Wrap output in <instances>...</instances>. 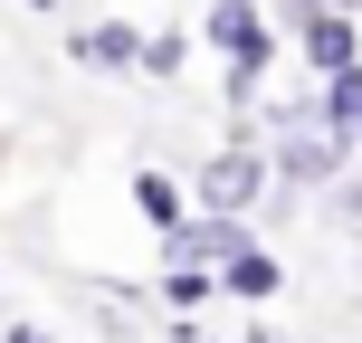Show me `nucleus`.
Here are the masks:
<instances>
[{
	"label": "nucleus",
	"mask_w": 362,
	"mask_h": 343,
	"mask_svg": "<svg viewBox=\"0 0 362 343\" xmlns=\"http://www.w3.org/2000/svg\"><path fill=\"white\" fill-rule=\"evenodd\" d=\"M134 200H144V219H163V229H181V191H172L163 172H144V181H134Z\"/></svg>",
	"instance_id": "7"
},
{
	"label": "nucleus",
	"mask_w": 362,
	"mask_h": 343,
	"mask_svg": "<svg viewBox=\"0 0 362 343\" xmlns=\"http://www.w3.org/2000/svg\"><path fill=\"white\" fill-rule=\"evenodd\" d=\"M325 124L362 144V67H334V76H325Z\"/></svg>",
	"instance_id": "3"
},
{
	"label": "nucleus",
	"mask_w": 362,
	"mask_h": 343,
	"mask_svg": "<svg viewBox=\"0 0 362 343\" xmlns=\"http://www.w3.org/2000/svg\"><path fill=\"white\" fill-rule=\"evenodd\" d=\"M334 163H344L334 134H325V144H315V134H286V172H296V181H334Z\"/></svg>",
	"instance_id": "5"
},
{
	"label": "nucleus",
	"mask_w": 362,
	"mask_h": 343,
	"mask_svg": "<svg viewBox=\"0 0 362 343\" xmlns=\"http://www.w3.org/2000/svg\"><path fill=\"white\" fill-rule=\"evenodd\" d=\"M344 210H353V219H362V181H353V191H344Z\"/></svg>",
	"instance_id": "9"
},
{
	"label": "nucleus",
	"mask_w": 362,
	"mask_h": 343,
	"mask_svg": "<svg viewBox=\"0 0 362 343\" xmlns=\"http://www.w3.org/2000/svg\"><path fill=\"white\" fill-rule=\"evenodd\" d=\"M229 286H238V296H276V257H267V248H238V257H229Z\"/></svg>",
	"instance_id": "6"
},
{
	"label": "nucleus",
	"mask_w": 362,
	"mask_h": 343,
	"mask_svg": "<svg viewBox=\"0 0 362 343\" xmlns=\"http://www.w3.org/2000/svg\"><path fill=\"white\" fill-rule=\"evenodd\" d=\"M144 67H153V76H181V29L153 38V48H144Z\"/></svg>",
	"instance_id": "8"
},
{
	"label": "nucleus",
	"mask_w": 362,
	"mask_h": 343,
	"mask_svg": "<svg viewBox=\"0 0 362 343\" xmlns=\"http://www.w3.org/2000/svg\"><path fill=\"white\" fill-rule=\"evenodd\" d=\"M29 10H48V0H29Z\"/></svg>",
	"instance_id": "10"
},
{
	"label": "nucleus",
	"mask_w": 362,
	"mask_h": 343,
	"mask_svg": "<svg viewBox=\"0 0 362 343\" xmlns=\"http://www.w3.org/2000/svg\"><path fill=\"white\" fill-rule=\"evenodd\" d=\"M305 57H315L325 76H334V67H353V29H344V19H325V10H315V19H305Z\"/></svg>",
	"instance_id": "4"
},
{
	"label": "nucleus",
	"mask_w": 362,
	"mask_h": 343,
	"mask_svg": "<svg viewBox=\"0 0 362 343\" xmlns=\"http://www.w3.org/2000/svg\"><path fill=\"white\" fill-rule=\"evenodd\" d=\"M134 48H153V38H134L124 19H95V29H76V57H86L95 76H115V67H144Z\"/></svg>",
	"instance_id": "1"
},
{
	"label": "nucleus",
	"mask_w": 362,
	"mask_h": 343,
	"mask_svg": "<svg viewBox=\"0 0 362 343\" xmlns=\"http://www.w3.org/2000/svg\"><path fill=\"white\" fill-rule=\"evenodd\" d=\"M257 181H267V163H257V153H219L200 191H210V210H248V200H257Z\"/></svg>",
	"instance_id": "2"
}]
</instances>
